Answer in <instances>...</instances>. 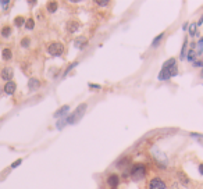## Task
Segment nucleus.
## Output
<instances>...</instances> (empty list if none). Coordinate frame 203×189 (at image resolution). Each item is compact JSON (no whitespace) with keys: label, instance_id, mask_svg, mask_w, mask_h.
I'll return each instance as SVG.
<instances>
[{"label":"nucleus","instance_id":"obj_1","mask_svg":"<svg viewBox=\"0 0 203 189\" xmlns=\"http://www.w3.org/2000/svg\"><path fill=\"white\" fill-rule=\"evenodd\" d=\"M178 74V68H177V63H175V59L173 57L170 60H167L163 65L162 71H160V74H159V79L160 81H167V79H170L171 77H175Z\"/></svg>","mask_w":203,"mask_h":189},{"label":"nucleus","instance_id":"obj_2","mask_svg":"<svg viewBox=\"0 0 203 189\" xmlns=\"http://www.w3.org/2000/svg\"><path fill=\"white\" fill-rule=\"evenodd\" d=\"M129 174H131V178L134 181H141L145 178L146 175V166L142 164V163H138V164H135L132 166L131 171H129Z\"/></svg>","mask_w":203,"mask_h":189},{"label":"nucleus","instance_id":"obj_3","mask_svg":"<svg viewBox=\"0 0 203 189\" xmlns=\"http://www.w3.org/2000/svg\"><path fill=\"white\" fill-rule=\"evenodd\" d=\"M85 110H86V104L83 103V104H81V106H78V109L72 113V114L67 115L65 118H67V124H75L77 121L81 118L83 115V113H85Z\"/></svg>","mask_w":203,"mask_h":189},{"label":"nucleus","instance_id":"obj_4","mask_svg":"<svg viewBox=\"0 0 203 189\" xmlns=\"http://www.w3.org/2000/svg\"><path fill=\"white\" fill-rule=\"evenodd\" d=\"M47 51H49L50 56L60 57V56L63 54V51H64V46H63V43H60V42H53V43H50V45L47 46Z\"/></svg>","mask_w":203,"mask_h":189},{"label":"nucleus","instance_id":"obj_5","mask_svg":"<svg viewBox=\"0 0 203 189\" xmlns=\"http://www.w3.org/2000/svg\"><path fill=\"white\" fill-rule=\"evenodd\" d=\"M149 189H167V185L162 178L154 177V178L149 181Z\"/></svg>","mask_w":203,"mask_h":189},{"label":"nucleus","instance_id":"obj_6","mask_svg":"<svg viewBox=\"0 0 203 189\" xmlns=\"http://www.w3.org/2000/svg\"><path fill=\"white\" fill-rule=\"evenodd\" d=\"M13 75H14V71L11 67H6V68L1 70V78L4 79V81H7V82H10L13 79Z\"/></svg>","mask_w":203,"mask_h":189},{"label":"nucleus","instance_id":"obj_7","mask_svg":"<svg viewBox=\"0 0 203 189\" xmlns=\"http://www.w3.org/2000/svg\"><path fill=\"white\" fill-rule=\"evenodd\" d=\"M118 184H120V177L117 175V174H110V175L107 177V185L110 188H115Z\"/></svg>","mask_w":203,"mask_h":189},{"label":"nucleus","instance_id":"obj_8","mask_svg":"<svg viewBox=\"0 0 203 189\" xmlns=\"http://www.w3.org/2000/svg\"><path fill=\"white\" fill-rule=\"evenodd\" d=\"M188 61L191 63H195L196 61V46H195V43H192L189 47V50H188Z\"/></svg>","mask_w":203,"mask_h":189},{"label":"nucleus","instance_id":"obj_9","mask_svg":"<svg viewBox=\"0 0 203 189\" xmlns=\"http://www.w3.org/2000/svg\"><path fill=\"white\" fill-rule=\"evenodd\" d=\"M178 180H180V185H182V186H185V188H188V186L191 185V180L185 175L184 172H178Z\"/></svg>","mask_w":203,"mask_h":189},{"label":"nucleus","instance_id":"obj_10","mask_svg":"<svg viewBox=\"0 0 203 189\" xmlns=\"http://www.w3.org/2000/svg\"><path fill=\"white\" fill-rule=\"evenodd\" d=\"M15 88H17V85H15V82H14V81L6 82V85H4V92L7 93V95H13V93L15 92Z\"/></svg>","mask_w":203,"mask_h":189},{"label":"nucleus","instance_id":"obj_11","mask_svg":"<svg viewBox=\"0 0 203 189\" xmlns=\"http://www.w3.org/2000/svg\"><path fill=\"white\" fill-rule=\"evenodd\" d=\"M74 45H75V47H77V49H83V47L88 45V41H86V38H85V36H79V38H77V39H75Z\"/></svg>","mask_w":203,"mask_h":189},{"label":"nucleus","instance_id":"obj_12","mask_svg":"<svg viewBox=\"0 0 203 189\" xmlns=\"http://www.w3.org/2000/svg\"><path fill=\"white\" fill-rule=\"evenodd\" d=\"M41 86V81L36 78H31L29 81H28V88H29V91H35V89H38Z\"/></svg>","mask_w":203,"mask_h":189},{"label":"nucleus","instance_id":"obj_13","mask_svg":"<svg viewBox=\"0 0 203 189\" xmlns=\"http://www.w3.org/2000/svg\"><path fill=\"white\" fill-rule=\"evenodd\" d=\"M70 111V106H63L61 109H59V110L54 113V118H60V117H64L67 113Z\"/></svg>","mask_w":203,"mask_h":189},{"label":"nucleus","instance_id":"obj_14","mask_svg":"<svg viewBox=\"0 0 203 189\" xmlns=\"http://www.w3.org/2000/svg\"><path fill=\"white\" fill-rule=\"evenodd\" d=\"M79 29V22H77V21H70L68 24H67V31H68L70 33L75 32V31H78Z\"/></svg>","mask_w":203,"mask_h":189},{"label":"nucleus","instance_id":"obj_15","mask_svg":"<svg viewBox=\"0 0 203 189\" xmlns=\"http://www.w3.org/2000/svg\"><path fill=\"white\" fill-rule=\"evenodd\" d=\"M46 9L49 13H56L57 9H59V3H57V1H49L46 4Z\"/></svg>","mask_w":203,"mask_h":189},{"label":"nucleus","instance_id":"obj_16","mask_svg":"<svg viewBox=\"0 0 203 189\" xmlns=\"http://www.w3.org/2000/svg\"><path fill=\"white\" fill-rule=\"evenodd\" d=\"M25 21H27V20L24 18L22 15H18V17H15V20H14V24H15L17 28H21L22 25H25Z\"/></svg>","mask_w":203,"mask_h":189},{"label":"nucleus","instance_id":"obj_17","mask_svg":"<svg viewBox=\"0 0 203 189\" xmlns=\"http://www.w3.org/2000/svg\"><path fill=\"white\" fill-rule=\"evenodd\" d=\"M10 35H11V28H10L9 25H6V27L1 28V36H3V38H9Z\"/></svg>","mask_w":203,"mask_h":189},{"label":"nucleus","instance_id":"obj_18","mask_svg":"<svg viewBox=\"0 0 203 189\" xmlns=\"http://www.w3.org/2000/svg\"><path fill=\"white\" fill-rule=\"evenodd\" d=\"M1 56H3V59H4V60H10V59L13 57V53H11V50H10V49H3Z\"/></svg>","mask_w":203,"mask_h":189},{"label":"nucleus","instance_id":"obj_19","mask_svg":"<svg viewBox=\"0 0 203 189\" xmlns=\"http://www.w3.org/2000/svg\"><path fill=\"white\" fill-rule=\"evenodd\" d=\"M196 28H198V24H195V22L191 24V27H189V35L191 36H195V35L198 33V29H196Z\"/></svg>","mask_w":203,"mask_h":189},{"label":"nucleus","instance_id":"obj_20","mask_svg":"<svg viewBox=\"0 0 203 189\" xmlns=\"http://www.w3.org/2000/svg\"><path fill=\"white\" fill-rule=\"evenodd\" d=\"M33 27H35L33 18H28L27 21H25V29H33Z\"/></svg>","mask_w":203,"mask_h":189},{"label":"nucleus","instance_id":"obj_21","mask_svg":"<svg viewBox=\"0 0 203 189\" xmlns=\"http://www.w3.org/2000/svg\"><path fill=\"white\" fill-rule=\"evenodd\" d=\"M203 38H200L198 42V46H196V54H202L203 53Z\"/></svg>","mask_w":203,"mask_h":189},{"label":"nucleus","instance_id":"obj_22","mask_svg":"<svg viewBox=\"0 0 203 189\" xmlns=\"http://www.w3.org/2000/svg\"><path fill=\"white\" fill-rule=\"evenodd\" d=\"M65 124H67V118L64 117V118H60V120L57 121V124H56V127H57V129H61Z\"/></svg>","mask_w":203,"mask_h":189},{"label":"nucleus","instance_id":"obj_23","mask_svg":"<svg viewBox=\"0 0 203 189\" xmlns=\"http://www.w3.org/2000/svg\"><path fill=\"white\" fill-rule=\"evenodd\" d=\"M186 45H188V39H185L184 41V45H182V49H181V59H182V60H184L185 59V53H186Z\"/></svg>","mask_w":203,"mask_h":189},{"label":"nucleus","instance_id":"obj_24","mask_svg":"<svg viewBox=\"0 0 203 189\" xmlns=\"http://www.w3.org/2000/svg\"><path fill=\"white\" fill-rule=\"evenodd\" d=\"M163 38H164V33H160V35H159V36H156L154 38V41H153V46H157V45H159V43H160V41H162Z\"/></svg>","mask_w":203,"mask_h":189},{"label":"nucleus","instance_id":"obj_25","mask_svg":"<svg viewBox=\"0 0 203 189\" xmlns=\"http://www.w3.org/2000/svg\"><path fill=\"white\" fill-rule=\"evenodd\" d=\"M29 43H31L29 38H24V39H21V46L22 47H28L29 46Z\"/></svg>","mask_w":203,"mask_h":189},{"label":"nucleus","instance_id":"obj_26","mask_svg":"<svg viewBox=\"0 0 203 189\" xmlns=\"http://www.w3.org/2000/svg\"><path fill=\"white\" fill-rule=\"evenodd\" d=\"M96 4L97 6H109L110 4V1H106V0H97Z\"/></svg>","mask_w":203,"mask_h":189},{"label":"nucleus","instance_id":"obj_27","mask_svg":"<svg viewBox=\"0 0 203 189\" xmlns=\"http://www.w3.org/2000/svg\"><path fill=\"white\" fill-rule=\"evenodd\" d=\"M10 4H11L10 1H0V6H3V7H1L3 10H7V9H9V6H10Z\"/></svg>","mask_w":203,"mask_h":189},{"label":"nucleus","instance_id":"obj_28","mask_svg":"<svg viewBox=\"0 0 203 189\" xmlns=\"http://www.w3.org/2000/svg\"><path fill=\"white\" fill-rule=\"evenodd\" d=\"M21 163H22V160H21V159H18V160H15V161H14L13 164H11V168H15V167H18L20 164H21Z\"/></svg>","mask_w":203,"mask_h":189},{"label":"nucleus","instance_id":"obj_29","mask_svg":"<svg viewBox=\"0 0 203 189\" xmlns=\"http://www.w3.org/2000/svg\"><path fill=\"white\" fill-rule=\"evenodd\" d=\"M194 65H195V67H203V60L202 61H200V60H196L194 63Z\"/></svg>","mask_w":203,"mask_h":189},{"label":"nucleus","instance_id":"obj_30","mask_svg":"<svg viewBox=\"0 0 203 189\" xmlns=\"http://www.w3.org/2000/svg\"><path fill=\"white\" fill-rule=\"evenodd\" d=\"M77 64H78V61H75V63H72V64L70 65L68 68L65 70V74H68V71H70V70H71V68H74V67H75V65H77Z\"/></svg>","mask_w":203,"mask_h":189},{"label":"nucleus","instance_id":"obj_31","mask_svg":"<svg viewBox=\"0 0 203 189\" xmlns=\"http://www.w3.org/2000/svg\"><path fill=\"white\" fill-rule=\"evenodd\" d=\"M89 88H92V89H100V86H99V85H96V83H89Z\"/></svg>","mask_w":203,"mask_h":189},{"label":"nucleus","instance_id":"obj_32","mask_svg":"<svg viewBox=\"0 0 203 189\" xmlns=\"http://www.w3.org/2000/svg\"><path fill=\"white\" fill-rule=\"evenodd\" d=\"M199 172L203 175V164H200V166H199Z\"/></svg>","mask_w":203,"mask_h":189},{"label":"nucleus","instance_id":"obj_33","mask_svg":"<svg viewBox=\"0 0 203 189\" xmlns=\"http://www.w3.org/2000/svg\"><path fill=\"white\" fill-rule=\"evenodd\" d=\"M202 24H203V15H202V17H200V20H199V22H198V27H199V25H202Z\"/></svg>","mask_w":203,"mask_h":189},{"label":"nucleus","instance_id":"obj_34","mask_svg":"<svg viewBox=\"0 0 203 189\" xmlns=\"http://www.w3.org/2000/svg\"><path fill=\"white\" fill-rule=\"evenodd\" d=\"M200 77H203V71H202V72H200Z\"/></svg>","mask_w":203,"mask_h":189}]
</instances>
